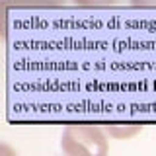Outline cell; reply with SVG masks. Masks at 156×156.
Returning a JSON list of instances; mask_svg holds the SVG:
<instances>
[{
    "instance_id": "6da1fadb",
    "label": "cell",
    "mask_w": 156,
    "mask_h": 156,
    "mask_svg": "<svg viewBox=\"0 0 156 156\" xmlns=\"http://www.w3.org/2000/svg\"><path fill=\"white\" fill-rule=\"evenodd\" d=\"M65 156H107L109 140L101 127L90 123H70L61 136Z\"/></svg>"
},
{
    "instance_id": "7a4b0ae2",
    "label": "cell",
    "mask_w": 156,
    "mask_h": 156,
    "mask_svg": "<svg viewBox=\"0 0 156 156\" xmlns=\"http://www.w3.org/2000/svg\"><path fill=\"white\" fill-rule=\"evenodd\" d=\"M101 129L113 139H133L143 131V125H104Z\"/></svg>"
},
{
    "instance_id": "3957f363",
    "label": "cell",
    "mask_w": 156,
    "mask_h": 156,
    "mask_svg": "<svg viewBox=\"0 0 156 156\" xmlns=\"http://www.w3.org/2000/svg\"><path fill=\"white\" fill-rule=\"evenodd\" d=\"M0 156H20L16 150L12 148L10 144H6V143H2L0 144Z\"/></svg>"
}]
</instances>
